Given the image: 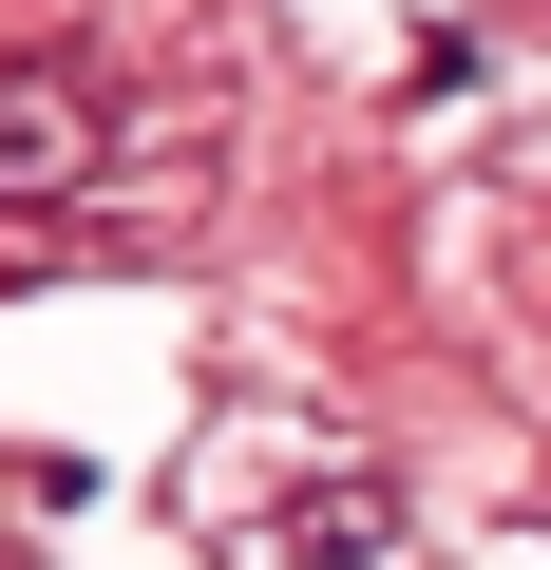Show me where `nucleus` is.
Instances as JSON below:
<instances>
[{"label":"nucleus","mask_w":551,"mask_h":570,"mask_svg":"<svg viewBox=\"0 0 551 570\" xmlns=\"http://www.w3.org/2000/svg\"><path fill=\"white\" fill-rule=\"evenodd\" d=\"M77 171H96V115L58 77H0V190H77Z\"/></svg>","instance_id":"1"}]
</instances>
